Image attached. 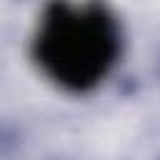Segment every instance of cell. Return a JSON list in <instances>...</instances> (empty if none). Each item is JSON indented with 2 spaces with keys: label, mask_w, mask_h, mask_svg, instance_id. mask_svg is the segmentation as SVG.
<instances>
[{
  "label": "cell",
  "mask_w": 160,
  "mask_h": 160,
  "mask_svg": "<svg viewBox=\"0 0 160 160\" xmlns=\"http://www.w3.org/2000/svg\"><path fill=\"white\" fill-rule=\"evenodd\" d=\"M30 58L55 88L90 92L122 58V25L102 0H48L32 25Z\"/></svg>",
  "instance_id": "1"
}]
</instances>
